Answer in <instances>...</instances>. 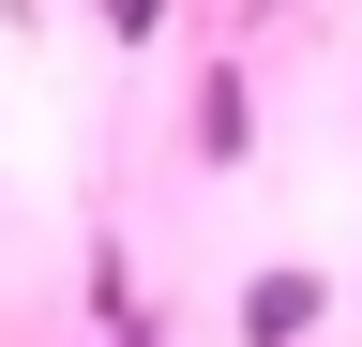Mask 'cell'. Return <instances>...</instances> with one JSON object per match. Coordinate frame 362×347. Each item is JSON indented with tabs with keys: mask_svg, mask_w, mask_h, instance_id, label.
<instances>
[{
	"mask_svg": "<svg viewBox=\"0 0 362 347\" xmlns=\"http://www.w3.org/2000/svg\"><path fill=\"white\" fill-rule=\"evenodd\" d=\"M317 317H332V272H257L242 287V347H317Z\"/></svg>",
	"mask_w": 362,
	"mask_h": 347,
	"instance_id": "6da1fadb",
	"label": "cell"
},
{
	"mask_svg": "<svg viewBox=\"0 0 362 347\" xmlns=\"http://www.w3.org/2000/svg\"><path fill=\"white\" fill-rule=\"evenodd\" d=\"M242 136H257V106H242V76H197V151H211V166H242Z\"/></svg>",
	"mask_w": 362,
	"mask_h": 347,
	"instance_id": "7a4b0ae2",
	"label": "cell"
},
{
	"mask_svg": "<svg viewBox=\"0 0 362 347\" xmlns=\"http://www.w3.org/2000/svg\"><path fill=\"white\" fill-rule=\"evenodd\" d=\"M106 30H121V46H151V30H166V0H106Z\"/></svg>",
	"mask_w": 362,
	"mask_h": 347,
	"instance_id": "3957f363",
	"label": "cell"
}]
</instances>
